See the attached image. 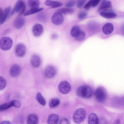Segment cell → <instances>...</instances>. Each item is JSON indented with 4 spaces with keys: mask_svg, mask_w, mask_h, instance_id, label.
Listing matches in <instances>:
<instances>
[{
    "mask_svg": "<svg viewBox=\"0 0 124 124\" xmlns=\"http://www.w3.org/2000/svg\"><path fill=\"white\" fill-rule=\"evenodd\" d=\"M76 92L77 95L78 97L85 99L91 97L93 93L92 88L88 85L80 86L78 88Z\"/></svg>",
    "mask_w": 124,
    "mask_h": 124,
    "instance_id": "cell-1",
    "label": "cell"
},
{
    "mask_svg": "<svg viewBox=\"0 0 124 124\" xmlns=\"http://www.w3.org/2000/svg\"><path fill=\"white\" fill-rule=\"evenodd\" d=\"M85 111L84 108H79L77 109L73 115V119L74 122L77 124L81 123L85 118Z\"/></svg>",
    "mask_w": 124,
    "mask_h": 124,
    "instance_id": "cell-2",
    "label": "cell"
},
{
    "mask_svg": "<svg viewBox=\"0 0 124 124\" xmlns=\"http://www.w3.org/2000/svg\"><path fill=\"white\" fill-rule=\"evenodd\" d=\"M94 94L96 100L99 102H101L104 101L106 99L107 92L104 88L100 86L96 89Z\"/></svg>",
    "mask_w": 124,
    "mask_h": 124,
    "instance_id": "cell-3",
    "label": "cell"
},
{
    "mask_svg": "<svg viewBox=\"0 0 124 124\" xmlns=\"http://www.w3.org/2000/svg\"><path fill=\"white\" fill-rule=\"evenodd\" d=\"M25 8L24 2L23 0H18L13 9L11 15H12L15 13L18 12L19 15L21 16L25 13Z\"/></svg>",
    "mask_w": 124,
    "mask_h": 124,
    "instance_id": "cell-4",
    "label": "cell"
},
{
    "mask_svg": "<svg viewBox=\"0 0 124 124\" xmlns=\"http://www.w3.org/2000/svg\"><path fill=\"white\" fill-rule=\"evenodd\" d=\"M13 45L12 39L8 37H2L0 40V47L2 50L7 51L12 47Z\"/></svg>",
    "mask_w": 124,
    "mask_h": 124,
    "instance_id": "cell-5",
    "label": "cell"
},
{
    "mask_svg": "<svg viewBox=\"0 0 124 124\" xmlns=\"http://www.w3.org/2000/svg\"><path fill=\"white\" fill-rule=\"evenodd\" d=\"M52 23L54 24L58 25L62 24L64 20V17L62 14L57 11L53 15L51 19Z\"/></svg>",
    "mask_w": 124,
    "mask_h": 124,
    "instance_id": "cell-6",
    "label": "cell"
},
{
    "mask_svg": "<svg viewBox=\"0 0 124 124\" xmlns=\"http://www.w3.org/2000/svg\"><path fill=\"white\" fill-rule=\"evenodd\" d=\"M58 89L60 92L63 94H66L70 91L71 87L69 83L66 81L61 82L58 85Z\"/></svg>",
    "mask_w": 124,
    "mask_h": 124,
    "instance_id": "cell-7",
    "label": "cell"
},
{
    "mask_svg": "<svg viewBox=\"0 0 124 124\" xmlns=\"http://www.w3.org/2000/svg\"><path fill=\"white\" fill-rule=\"evenodd\" d=\"M56 73V70L54 66L52 65L47 66L44 70V75L47 78H53Z\"/></svg>",
    "mask_w": 124,
    "mask_h": 124,
    "instance_id": "cell-8",
    "label": "cell"
},
{
    "mask_svg": "<svg viewBox=\"0 0 124 124\" xmlns=\"http://www.w3.org/2000/svg\"><path fill=\"white\" fill-rule=\"evenodd\" d=\"M26 52V48L23 44L20 43L16 46L15 53L16 55L19 57H22L25 55Z\"/></svg>",
    "mask_w": 124,
    "mask_h": 124,
    "instance_id": "cell-9",
    "label": "cell"
},
{
    "mask_svg": "<svg viewBox=\"0 0 124 124\" xmlns=\"http://www.w3.org/2000/svg\"><path fill=\"white\" fill-rule=\"evenodd\" d=\"M11 7L8 6L6 7L3 11L1 9L0 11V24H3L8 17L11 10Z\"/></svg>",
    "mask_w": 124,
    "mask_h": 124,
    "instance_id": "cell-10",
    "label": "cell"
},
{
    "mask_svg": "<svg viewBox=\"0 0 124 124\" xmlns=\"http://www.w3.org/2000/svg\"><path fill=\"white\" fill-rule=\"evenodd\" d=\"M44 28L42 25L39 23L35 24L33 27L32 31L33 35L36 37L39 36L42 34Z\"/></svg>",
    "mask_w": 124,
    "mask_h": 124,
    "instance_id": "cell-11",
    "label": "cell"
},
{
    "mask_svg": "<svg viewBox=\"0 0 124 124\" xmlns=\"http://www.w3.org/2000/svg\"><path fill=\"white\" fill-rule=\"evenodd\" d=\"M21 71V68L19 65L16 64H14L10 68L9 74L12 77H15L19 75Z\"/></svg>",
    "mask_w": 124,
    "mask_h": 124,
    "instance_id": "cell-12",
    "label": "cell"
},
{
    "mask_svg": "<svg viewBox=\"0 0 124 124\" xmlns=\"http://www.w3.org/2000/svg\"><path fill=\"white\" fill-rule=\"evenodd\" d=\"M31 65L33 67H39L41 63V59L40 57L37 55H33L31 58Z\"/></svg>",
    "mask_w": 124,
    "mask_h": 124,
    "instance_id": "cell-13",
    "label": "cell"
},
{
    "mask_svg": "<svg viewBox=\"0 0 124 124\" xmlns=\"http://www.w3.org/2000/svg\"><path fill=\"white\" fill-rule=\"evenodd\" d=\"M25 23V20L22 17H18L16 18L14 22V25L17 29H19L22 28Z\"/></svg>",
    "mask_w": 124,
    "mask_h": 124,
    "instance_id": "cell-14",
    "label": "cell"
},
{
    "mask_svg": "<svg viewBox=\"0 0 124 124\" xmlns=\"http://www.w3.org/2000/svg\"><path fill=\"white\" fill-rule=\"evenodd\" d=\"M114 30V26L112 24L107 23L105 24L102 28V32L106 35H108L111 33Z\"/></svg>",
    "mask_w": 124,
    "mask_h": 124,
    "instance_id": "cell-15",
    "label": "cell"
},
{
    "mask_svg": "<svg viewBox=\"0 0 124 124\" xmlns=\"http://www.w3.org/2000/svg\"><path fill=\"white\" fill-rule=\"evenodd\" d=\"M46 6L51 7L52 8H56L61 6L63 4L60 2L51 0H46L44 3Z\"/></svg>",
    "mask_w": 124,
    "mask_h": 124,
    "instance_id": "cell-16",
    "label": "cell"
},
{
    "mask_svg": "<svg viewBox=\"0 0 124 124\" xmlns=\"http://www.w3.org/2000/svg\"><path fill=\"white\" fill-rule=\"evenodd\" d=\"M38 120V117L36 115L31 114L28 116L27 122V124H37Z\"/></svg>",
    "mask_w": 124,
    "mask_h": 124,
    "instance_id": "cell-17",
    "label": "cell"
},
{
    "mask_svg": "<svg viewBox=\"0 0 124 124\" xmlns=\"http://www.w3.org/2000/svg\"><path fill=\"white\" fill-rule=\"evenodd\" d=\"M99 121L98 117L95 113H92L89 115L88 117V124H98Z\"/></svg>",
    "mask_w": 124,
    "mask_h": 124,
    "instance_id": "cell-18",
    "label": "cell"
},
{
    "mask_svg": "<svg viewBox=\"0 0 124 124\" xmlns=\"http://www.w3.org/2000/svg\"><path fill=\"white\" fill-rule=\"evenodd\" d=\"M111 3L110 1L103 0L101 4L99 10L104 11L111 8Z\"/></svg>",
    "mask_w": 124,
    "mask_h": 124,
    "instance_id": "cell-19",
    "label": "cell"
},
{
    "mask_svg": "<svg viewBox=\"0 0 124 124\" xmlns=\"http://www.w3.org/2000/svg\"><path fill=\"white\" fill-rule=\"evenodd\" d=\"M59 118L58 116L56 114H51L48 119V124H57Z\"/></svg>",
    "mask_w": 124,
    "mask_h": 124,
    "instance_id": "cell-20",
    "label": "cell"
},
{
    "mask_svg": "<svg viewBox=\"0 0 124 124\" xmlns=\"http://www.w3.org/2000/svg\"><path fill=\"white\" fill-rule=\"evenodd\" d=\"M44 9L42 8H31L26 12L24 14L25 16L32 15L39 11H41Z\"/></svg>",
    "mask_w": 124,
    "mask_h": 124,
    "instance_id": "cell-21",
    "label": "cell"
},
{
    "mask_svg": "<svg viewBox=\"0 0 124 124\" xmlns=\"http://www.w3.org/2000/svg\"><path fill=\"white\" fill-rule=\"evenodd\" d=\"M60 102V100L59 99L52 98L50 99L49 101V106L51 108H54L58 106Z\"/></svg>",
    "mask_w": 124,
    "mask_h": 124,
    "instance_id": "cell-22",
    "label": "cell"
},
{
    "mask_svg": "<svg viewBox=\"0 0 124 124\" xmlns=\"http://www.w3.org/2000/svg\"><path fill=\"white\" fill-rule=\"evenodd\" d=\"M81 31L79 27L75 25L73 26L70 30V34L73 37H76Z\"/></svg>",
    "mask_w": 124,
    "mask_h": 124,
    "instance_id": "cell-23",
    "label": "cell"
},
{
    "mask_svg": "<svg viewBox=\"0 0 124 124\" xmlns=\"http://www.w3.org/2000/svg\"><path fill=\"white\" fill-rule=\"evenodd\" d=\"M100 15L102 17L107 19H111L116 17V14L113 12H101Z\"/></svg>",
    "mask_w": 124,
    "mask_h": 124,
    "instance_id": "cell-24",
    "label": "cell"
},
{
    "mask_svg": "<svg viewBox=\"0 0 124 124\" xmlns=\"http://www.w3.org/2000/svg\"><path fill=\"white\" fill-rule=\"evenodd\" d=\"M36 98L38 102L41 105L43 106L45 105L46 103V100L40 93H37Z\"/></svg>",
    "mask_w": 124,
    "mask_h": 124,
    "instance_id": "cell-25",
    "label": "cell"
},
{
    "mask_svg": "<svg viewBox=\"0 0 124 124\" xmlns=\"http://www.w3.org/2000/svg\"><path fill=\"white\" fill-rule=\"evenodd\" d=\"M62 14L64 15L70 14L73 13L74 10L73 8H62L59 9L57 11Z\"/></svg>",
    "mask_w": 124,
    "mask_h": 124,
    "instance_id": "cell-26",
    "label": "cell"
},
{
    "mask_svg": "<svg viewBox=\"0 0 124 124\" xmlns=\"http://www.w3.org/2000/svg\"><path fill=\"white\" fill-rule=\"evenodd\" d=\"M28 4L29 7L31 8H38L39 4V0H28Z\"/></svg>",
    "mask_w": 124,
    "mask_h": 124,
    "instance_id": "cell-27",
    "label": "cell"
},
{
    "mask_svg": "<svg viewBox=\"0 0 124 124\" xmlns=\"http://www.w3.org/2000/svg\"><path fill=\"white\" fill-rule=\"evenodd\" d=\"M12 106L11 102L6 103L0 106V111H2Z\"/></svg>",
    "mask_w": 124,
    "mask_h": 124,
    "instance_id": "cell-28",
    "label": "cell"
},
{
    "mask_svg": "<svg viewBox=\"0 0 124 124\" xmlns=\"http://www.w3.org/2000/svg\"><path fill=\"white\" fill-rule=\"evenodd\" d=\"M7 82L5 79L3 77H0V90H2L5 87Z\"/></svg>",
    "mask_w": 124,
    "mask_h": 124,
    "instance_id": "cell-29",
    "label": "cell"
},
{
    "mask_svg": "<svg viewBox=\"0 0 124 124\" xmlns=\"http://www.w3.org/2000/svg\"><path fill=\"white\" fill-rule=\"evenodd\" d=\"M85 33L84 31H81L76 37V40L78 41H81L85 38Z\"/></svg>",
    "mask_w": 124,
    "mask_h": 124,
    "instance_id": "cell-30",
    "label": "cell"
},
{
    "mask_svg": "<svg viewBox=\"0 0 124 124\" xmlns=\"http://www.w3.org/2000/svg\"><path fill=\"white\" fill-rule=\"evenodd\" d=\"M12 106L16 108H19L21 106V103L18 100H14L11 102Z\"/></svg>",
    "mask_w": 124,
    "mask_h": 124,
    "instance_id": "cell-31",
    "label": "cell"
},
{
    "mask_svg": "<svg viewBox=\"0 0 124 124\" xmlns=\"http://www.w3.org/2000/svg\"><path fill=\"white\" fill-rule=\"evenodd\" d=\"M87 13L84 11H81L78 14V18L82 19L86 17L87 15Z\"/></svg>",
    "mask_w": 124,
    "mask_h": 124,
    "instance_id": "cell-32",
    "label": "cell"
},
{
    "mask_svg": "<svg viewBox=\"0 0 124 124\" xmlns=\"http://www.w3.org/2000/svg\"><path fill=\"white\" fill-rule=\"evenodd\" d=\"M75 4V2L74 0H71L69 1L65 5L66 7L70 8L74 6Z\"/></svg>",
    "mask_w": 124,
    "mask_h": 124,
    "instance_id": "cell-33",
    "label": "cell"
},
{
    "mask_svg": "<svg viewBox=\"0 0 124 124\" xmlns=\"http://www.w3.org/2000/svg\"><path fill=\"white\" fill-rule=\"evenodd\" d=\"M86 0H79L77 1V5L78 8L82 7L85 4Z\"/></svg>",
    "mask_w": 124,
    "mask_h": 124,
    "instance_id": "cell-34",
    "label": "cell"
},
{
    "mask_svg": "<svg viewBox=\"0 0 124 124\" xmlns=\"http://www.w3.org/2000/svg\"><path fill=\"white\" fill-rule=\"evenodd\" d=\"M59 124H70V123L67 118H63L60 120Z\"/></svg>",
    "mask_w": 124,
    "mask_h": 124,
    "instance_id": "cell-35",
    "label": "cell"
},
{
    "mask_svg": "<svg viewBox=\"0 0 124 124\" xmlns=\"http://www.w3.org/2000/svg\"><path fill=\"white\" fill-rule=\"evenodd\" d=\"M92 0H89L84 6V8L86 10H88L92 7Z\"/></svg>",
    "mask_w": 124,
    "mask_h": 124,
    "instance_id": "cell-36",
    "label": "cell"
},
{
    "mask_svg": "<svg viewBox=\"0 0 124 124\" xmlns=\"http://www.w3.org/2000/svg\"><path fill=\"white\" fill-rule=\"evenodd\" d=\"M100 0H92V7H94L96 6L99 3Z\"/></svg>",
    "mask_w": 124,
    "mask_h": 124,
    "instance_id": "cell-37",
    "label": "cell"
},
{
    "mask_svg": "<svg viewBox=\"0 0 124 124\" xmlns=\"http://www.w3.org/2000/svg\"><path fill=\"white\" fill-rule=\"evenodd\" d=\"M58 37V35L56 34H53L51 36V38L52 39H56Z\"/></svg>",
    "mask_w": 124,
    "mask_h": 124,
    "instance_id": "cell-38",
    "label": "cell"
},
{
    "mask_svg": "<svg viewBox=\"0 0 124 124\" xmlns=\"http://www.w3.org/2000/svg\"><path fill=\"white\" fill-rule=\"evenodd\" d=\"M0 124H11V122L8 121H4L2 122Z\"/></svg>",
    "mask_w": 124,
    "mask_h": 124,
    "instance_id": "cell-39",
    "label": "cell"
},
{
    "mask_svg": "<svg viewBox=\"0 0 124 124\" xmlns=\"http://www.w3.org/2000/svg\"><path fill=\"white\" fill-rule=\"evenodd\" d=\"M113 124H120V121L119 119H116L114 122Z\"/></svg>",
    "mask_w": 124,
    "mask_h": 124,
    "instance_id": "cell-40",
    "label": "cell"
},
{
    "mask_svg": "<svg viewBox=\"0 0 124 124\" xmlns=\"http://www.w3.org/2000/svg\"><path fill=\"white\" fill-rule=\"evenodd\" d=\"M123 28L122 29V31L124 33V26L122 27Z\"/></svg>",
    "mask_w": 124,
    "mask_h": 124,
    "instance_id": "cell-41",
    "label": "cell"
}]
</instances>
